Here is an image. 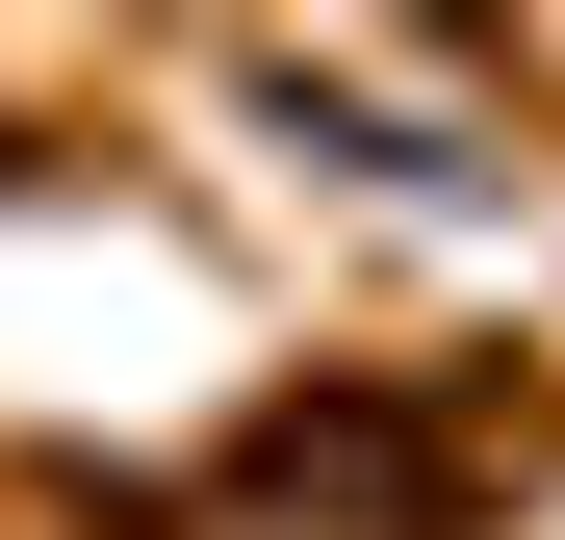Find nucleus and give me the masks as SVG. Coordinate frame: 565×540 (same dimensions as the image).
Here are the masks:
<instances>
[{
	"label": "nucleus",
	"mask_w": 565,
	"mask_h": 540,
	"mask_svg": "<svg viewBox=\"0 0 565 540\" xmlns=\"http://www.w3.org/2000/svg\"><path fill=\"white\" fill-rule=\"evenodd\" d=\"M257 104L282 129H360V180H489V129L412 104V77H360V52H257Z\"/></svg>",
	"instance_id": "f257e3e1"
}]
</instances>
